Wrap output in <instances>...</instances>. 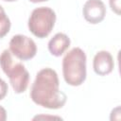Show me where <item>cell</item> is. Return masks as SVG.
<instances>
[{
	"instance_id": "cell-1",
	"label": "cell",
	"mask_w": 121,
	"mask_h": 121,
	"mask_svg": "<svg viewBox=\"0 0 121 121\" xmlns=\"http://www.w3.org/2000/svg\"><path fill=\"white\" fill-rule=\"evenodd\" d=\"M30 97L35 104L52 110L62 108L67 100L66 95L60 90L57 72L48 67L37 73L31 86Z\"/></svg>"
},
{
	"instance_id": "cell-2",
	"label": "cell",
	"mask_w": 121,
	"mask_h": 121,
	"mask_svg": "<svg viewBox=\"0 0 121 121\" xmlns=\"http://www.w3.org/2000/svg\"><path fill=\"white\" fill-rule=\"evenodd\" d=\"M62 75L71 86H79L86 79V54L79 47L71 49L62 59Z\"/></svg>"
},
{
	"instance_id": "cell-3",
	"label": "cell",
	"mask_w": 121,
	"mask_h": 121,
	"mask_svg": "<svg viewBox=\"0 0 121 121\" xmlns=\"http://www.w3.org/2000/svg\"><path fill=\"white\" fill-rule=\"evenodd\" d=\"M8 49L4 50L0 55V66L3 72L9 77V82L16 94L24 93L29 83V73L25 65L16 61Z\"/></svg>"
},
{
	"instance_id": "cell-4",
	"label": "cell",
	"mask_w": 121,
	"mask_h": 121,
	"mask_svg": "<svg viewBox=\"0 0 121 121\" xmlns=\"http://www.w3.org/2000/svg\"><path fill=\"white\" fill-rule=\"evenodd\" d=\"M56 23V13L48 7H40L32 10L28 19V28L37 38H45Z\"/></svg>"
},
{
	"instance_id": "cell-5",
	"label": "cell",
	"mask_w": 121,
	"mask_h": 121,
	"mask_svg": "<svg viewBox=\"0 0 121 121\" xmlns=\"http://www.w3.org/2000/svg\"><path fill=\"white\" fill-rule=\"evenodd\" d=\"M9 51L13 56L21 60H28L35 57L37 45L35 42L22 34L14 35L9 41Z\"/></svg>"
},
{
	"instance_id": "cell-6",
	"label": "cell",
	"mask_w": 121,
	"mask_h": 121,
	"mask_svg": "<svg viewBox=\"0 0 121 121\" xmlns=\"http://www.w3.org/2000/svg\"><path fill=\"white\" fill-rule=\"evenodd\" d=\"M106 12L105 4L101 0H87L82 9L84 19L93 25L102 22L105 18Z\"/></svg>"
},
{
	"instance_id": "cell-7",
	"label": "cell",
	"mask_w": 121,
	"mask_h": 121,
	"mask_svg": "<svg viewBox=\"0 0 121 121\" xmlns=\"http://www.w3.org/2000/svg\"><path fill=\"white\" fill-rule=\"evenodd\" d=\"M114 67V61L112 54L109 51H98L93 60V68L95 74L98 76H106L112 72Z\"/></svg>"
},
{
	"instance_id": "cell-8",
	"label": "cell",
	"mask_w": 121,
	"mask_h": 121,
	"mask_svg": "<svg viewBox=\"0 0 121 121\" xmlns=\"http://www.w3.org/2000/svg\"><path fill=\"white\" fill-rule=\"evenodd\" d=\"M70 38L61 32L55 34L48 42V50L55 57L61 56L70 46Z\"/></svg>"
},
{
	"instance_id": "cell-9",
	"label": "cell",
	"mask_w": 121,
	"mask_h": 121,
	"mask_svg": "<svg viewBox=\"0 0 121 121\" xmlns=\"http://www.w3.org/2000/svg\"><path fill=\"white\" fill-rule=\"evenodd\" d=\"M10 20L5 12V9L0 5V38L5 37L10 29Z\"/></svg>"
},
{
	"instance_id": "cell-10",
	"label": "cell",
	"mask_w": 121,
	"mask_h": 121,
	"mask_svg": "<svg viewBox=\"0 0 121 121\" xmlns=\"http://www.w3.org/2000/svg\"><path fill=\"white\" fill-rule=\"evenodd\" d=\"M110 7L113 12H115L117 15H120V9H121V4L120 0H110Z\"/></svg>"
},
{
	"instance_id": "cell-11",
	"label": "cell",
	"mask_w": 121,
	"mask_h": 121,
	"mask_svg": "<svg viewBox=\"0 0 121 121\" xmlns=\"http://www.w3.org/2000/svg\"><path fill=\"white\" fill-rule=\"evenodd\" d=\"M8 89L9 88H8V84L6 83V81L0 78V100L5 98V96L8 94Z\"/></svg>"
},
{
	"instance_id": "cell-12",
	"label": "cell",
	"mask_w": 121,
	"mask_h": 121,
	"mask_svg": "<svg viewBox=\"0 0 121 121\" xmlns=\"http://www.w3.org/2000/svg\"><path fill=\"white\" fill-rule=\"evenodd\" d=\"M7 119V111L0 106V121H5Z\"/></svg>"
},
{
	"instance_id": "cell-13",
	"label": "cell",
	"mask_w": 121,
	"mask_h": 121,
	"mask_svg": "<svg viewBox=\"0 0 121 121\" xmlns=\"http://www.w3.org/2000/svg\"><path fill=\"white\" fill-rule=\"evenodd\" d=\"M30 2L32 3H40V2H45V1H48V0H29Z\"/></svg>"
},
{
	"instance_id": "cell-14",
	"label": "cell",
	"mask_w": 121,
	"mask_h": 121,
	"mask_svg": "<svg viewBox=\"0 0 121 121\" xmlns=\"http://www.w3.org/2000/svg\"><path fill=\"white\" fill-rule=\"evenodd\" d=\"M4 1H7V2H14V1H17V0H4Z\"/></svg>"
}]
</instances>
